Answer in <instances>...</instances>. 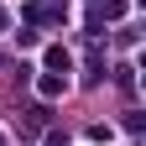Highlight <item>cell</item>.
<instances>
[{
	"mask_svg": "<svg viewBox=\"0 0 146 146\" xmlns=\"http://www.w3.org/2000/svg\"><path fill=\"white\" fill-rule=\"evenodd\" d=\"M36 89H42V94L52 99V94H63V78H52V73H47V78H42V84H36Z\"/></svg>",
	"mask_w": 146,
	"mask_h": 146,
	"instance_id": "6da1fadb",
	"label": "cell"
}]
</instances>
